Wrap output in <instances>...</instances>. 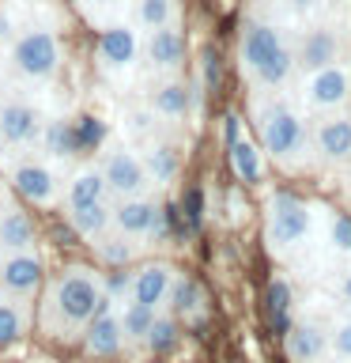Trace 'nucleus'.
Wrapping results in <instances>:
<instances>
[{
  "mask_svg": "<svg viewBox=\"0 0 351 363\" xmlns=\"http://www.w3.org/2000/svg\"><path fill=\"white\" fill-rule=\"evenodd\" d=\"M110 311V295L102 291V280L84 265L64 269L61 277L53 280L50 299H45V325L53 333H64V329H84L91 318Z\"/></svg>",
  "mask_w": 351,
  "mask_h": 363,
  "instance_id": "obj_1",
  "label": "nucleus"
},
{
  "mask_svg": "<svg viewBox=\"0 0 351 363\" xmlns=\"http://www.w3.org/2000/svg\"><path fill=\"white\" fill-rule=\"evenodd\" d=\"M242 68L257 84L280 87L291 76V50L280 38V30L265 27V23H246L242 30Z\"/></svg>",
  "mask_w": 351,
  "mask_h": 363,
  "instance_id": "obj_2",
  "label": "nucleus"
},
{
  "mask_svg": "<svg viewBox=\"0 0 351 363\" xmlns=\"http://www.w3.org/2000/svg\"><path fill=\"white\" fill-rule=\"evenodd\" d=\"M11 68L30 79V84H45V79L57 76V68H61V45L50 30L34 27V30H23L16 45H11Z\"/></svg>",
  "mask_w": 351,
  "mask_h": 363,
  "instance_id": "obj_3",
  "label": "nucleus"
},
{
  "mask_svg": "<svg viewBox=\"0 0 351 363\" xmlns=\"http://www.w3.org/2000/svg\"><path fill=\"white\" fill-rule=\"evenodd\" d=\"M310 231H313L310 208L299 197H291V193H276L268 204V242L276 250H291V246L306 242Z\"/></svg>",
  "mask_w": 351,
  "mask_h": 363,
  "instance_id": "obj_4",
  "label": "nucleus"
},
{
  "mask_svg": "<svg viewBox=\"0 0 351 363\" xmlns=\"http://www.w3.org/2000/svg\"><path fill=\"white\" fill-rule=\"evenodd\" d=\"M260 140H265V152L276 155L280 163H291L302 152V121L283 106V102H272V106L260 110Z\"/></svg>",
  "mask_w": 351,
  "mask_h": 363,
  "instance_id": "obj_5",
  "label": "nucleus"
},
{
  "mask_svg": "<svg viewBox=\"0 0 351 363\" xmlns=\"http://www.w3.org/2000/svg\"><path fill=\"white\" fill-rule=\"evenodd\" d=\"M102 178H106V189L117 201L144 197V189L151 186V178L144 170V159L132 147H113V152H106V159H102Z\"/></svg>",
  "mask_w": 351,
  "mask_h": 363,
  "instance_id": "obj_6",
  "label": "nucleus"
},
{
  "mask_svg": "<svg viewBox=\"0 0 351 363\" xmlns=\"http://www.w3.org/2000/svg\"><path fill=\"white\" fill-rule=\"evenodd\" d=\"M42 136V113L23 99L0 102V144L4 147H23Z\"/></svg>",
  "mask_w": 351,
  "mask_h": 363,
  "instance_id": "obj_7",
  "label": "nucleus"
},
{
  "mask_svg": "<svg viewBox=\"0 0 351 363\" xmlns=\"http://www.w3.org/2000/svg\"><path fill=\"white\" fill-rule=\"evenodd\" d=\"M42 288V261L38 254L23 250V254H8L0 261V291L8 299H27Z\"/></svg>",
  "mask_w": 351,
  "mask_h": 363,
  "instance_id": "obj_8",
  "label": "nucleus"
},
{
  "mask_svg": "<svg viewBox=\"0 0 351 363\" xmlns=\"http://www.w3.org/2000/svg\"><path fill=\"white\" fill-rule=\"evenodd\" d=\"M159 204L151 197H125L110 208V227L125 238H147L155 227Z\"/></svg>",
  "mask_w": 351,
  "mask_h": 363,
  "instance_id": "obj_9",
  "label": "nucleus"
},
{
  "mask_svg": "<svg viewBox=\"0 0 351 363\" xmlns=\"http://www.w3.org/2000/svg\"><path fill=\"white\" fill-rule=\"evenodd\" d=\"M11 186L19 189V197H27L30 204H38V208H50V204L57 201L53 170L45 163H34V159H27V163H19L16 170H11Z\"/></svg>",
  "mask_w": 351,
  "mask_h": 363,
  "instance_id": "obj_10",
  "label": "nucleus"
},
{
  "mask_svg": "<svg viewBox=\"0 0 351 363\" xmlns=\"http://www.w3.org/2000/svg\"><path fill=\"white\" fill-rule=\"evenodd\" d=\"M170 284H174V269L155 261V265H144L140 272H132V291H129V303H140V306H159L166 303L170 295Z\"/></svg>",
  "mask_w": 351,
  "mask_h": 363,
  "instance_id": "obj_11",
  "label": "nucleus"
},
{
  "mask_svg": "<svg viewBox=\"0 0 351 363\" xmlns=\"http://www.w3.org/2000/svg\"><path fill=\"white\" fill-rule=\"evenodd\" d=\"M125 345V333H121V318L106 311V314H98V318H91V322L84 325V352L87 356H95V359H110V356H117Z\"/></svg>",
  "mask_w": 351,
  "mask_h": 363,
  "instance_id": "obj_12",
  "label": "nucleus"
},
{
  "mask_svg": "<svg viewBox=\"0 0 351 363\" xmlns=\"http://www.w3.org/2000/svg\"><path fill=\"white\" fill-rule=\"evenodd\" d=\"M136 50H140V42H136L132 27H110L98 38V65L106 72H125L136 61Z\"/></svg>",
  "mask_w": 351,
  "mask_h": 363,
  "instance_id": "obj_13",
  "label": "nucleus"
},
{
  "mask_svg": "<svg viewBox=\"0 0 351 363\" xmlns=\"http://www.w3.org/2000/svg\"><path fill=\"white\" fill-rule=\"evenodd\" d=\"M147 61L151 68L159 72H174V68L185 61V38H181V30L170 23V27H159V30H147Z\"/></svg>",
  "mask_w": 351,
  "mask_h": 363,
  "instance_id": "obj_14",
  "label": "nucleus"
},
{
  "mask_svg": "<svg viewBox=\"0 0 351 363\" xmlns=\"http://www.w3.org/2000/svg\"><path fill=\"white\" fill-rule=\"evenodd\" d=\"M287 356L294 363H321L328 356V333L313 322H291L287 329Z\"/></svg>",
  "mask_w": 351,
  "mask_h": 363,
  "instance_id": "obj_15",
  "label": "nucleus"
},
{
  "mask_svg": "<svg viewBox=\"0 0 351 363\" xmlns=\"http://www.w3.org/2000/svg\"><path fill=\"white\" fill-rule=\"evenodd\" d=\"M347 91H351L347 72H344L340 65H328V68H317V72H313L306 99H310V106L328 110V106H340V102L347 99Z\"/></svg>",
  "mask_w": 351,
  "mask_h": 363,
  "instance_id": "obj_16",
  "label": "nucleus"
},
{
  "mask_svg": "<svg viewBox=\"0 0 351 363\" xmlns=\"http://www.w3.org/2000/svg\"><path fill=\"white\" fill-rule=\"evenodd\" d=\"M110 189L106 178H102V167H79L72 178H68V193L64 204L68 208H87V204H106Z\"/></svg>",
  "mask_w": 351,
  "mask_h": 363,
  "instance_id": "obj_17",
  "label": "nucleus"
},
{
  "mask_svg": "<svg viewBox=\"0 0 351 363\" xmlns=\"http://www.w3.org/2000/svg\"><path fill=\"white\" fill-rule=\"evenodd\" d=\"M34 242V227L27 220V212L19 208H4L0 212V254H23Z\"/></svg>",
  "mask_w": 351,
  "mask_h": 363,
  "instance_id": "obj_18",
  "label": "nucleus"
},
{
  "mask_svg": "<svg viewBox=\"0 0 351 363\" xmlns=\"http://www.w3.org/2000/svg\"><path fill=\"white\" fill-rule=\"evenodd\" d=\"M336 53H340V42H336V34L333 30H325V27H317L310 30L302 38V50H299V65L302 68H310V72H317V68H328L336 61Z\"/></svg>",
  "mask_w": 351,
  "mask_h": 363,
  "instance_id": "obj_19",
  "label": "nucleus"
},
{
  "mask_svg": "<svg viewBox=\"0 0 351 363\" xmlns=\"http://www.w3.org/2000/svg\"><path fill=\"white\" fill-rule=\"evenodd\" d=\"M317 152H321L328 163H344V159H351V118L325 121L321 133H317Z\"/></svg>",
  "mask_w": 351,
  "mask_h": 363,
  "instance_id": "obj_20",
  "label": "nucleus"
},
{
  "mask_svg": "<svg viewBox=\"0 0 351 363\" xmlns=\"http://www.w3.org/2000/svg\"><path fill=\"white\" fill-rule=\"evenodd\" d=\"M291 306H294V291L287 280H272L268 291H265V311H268V322L280 337H287L291 329Z\"/></svg>",
  "mask_w": 351,
  "mask_h": 363,
  "instance_id": "obj_21",
  "label": "nucleus"
},
{
  "mask_svg": "<svg viewBox=\"0 0 351 363\" xmlns=\"http://www.w3.org/2000/svg\"><path fill=\"white\" fill-rule=\"evenodd\" d=\"M68 223L79 238L95 242L98 235L110 231V204H87V208H68Z\"/></svg>",
  "mask_w": 351,
  "mask_h": 363,
  "instance_id": "obj_22",
  "label": "nucleus"
},
{
  "mask_svg": "<svg viewBox=\"0 0 351 363\" xmlns=\"http://www.w3.org/2000/svg\"><path fill=\"white\" fill-rule=\"evenodd\" d=\"M38 140H42V147L50 155H72V152H79V144H76V121H64V118L45 121Z\"/></svg>",
  "mask_w": 351,
  "mask_h": 363,
  "instance_id": "obj_23",
  "label": "nucleus"
},
{
  "mask_svg": "<svg viewBox=\"0 0 351 363\" xmlns=\"http://www.w3.org/2000/svg\"><path fill=\"white\" fill-rule=\"evenodd\" d=\"M170 311H174L178 318H197L200 314V303H204V295H200V284L197 280H189V277H174V284H170Z\"/></svg>",
  "mask_w": 351,
  "mask_h": 363,
  "instance_id": "obj_24",
  "label": "nucleus"
},
{
  "mask_svg": "<svg viewBox=\"0 0 351 363\" xmlns=\"http://www.w3.org/2000/svg\"><path fill=\"white\" fill-rule=\"evenodd\" d=\"M144 170L155 186H166V182H174V174H178V152L170 144H151L144 155Z\"/></svg>",
  "mask_w": 351,
  "mask_h": 363,
  "instance_id": "obj_25",
  "label": "nucleus"
},
{
  "mask_svg": "<svg viewBox=\"0 0 351 363\" xmlns=\"http://www.w3.org/2000/svg\"><path fill=\"white\" fill-rule=\"evenodd\" d=\"M91 246H95V254H98L102 265H110V269H125V265L132 261V242H129L125 235H117V231L98 235Z\"/></svg>",
  "mask_w": 351,
  "mask_h": 363,
  "instance_id": "obj_26",
  "label": "nucleus"
},
{
  "mask_svg": "<svg viewBox=\"0 0 351 363\" xmlns=\"http://www.w3.org/2000/svg\"><path fill=\"white\" fill-rule=\"evenodd\" d=\"M231 167H234V174L242 178V182H260V147L253 144V140H238V144H231Z\"/></svg>",
  "mask_w": 351,
  "mask_h": 363,
  "instance_id": "obj_27",
  "label": "nucleus"
},
{
  "mask_svg": "<svg viewBox=\"0 0 351 363\" xmlns=\"http://www.w3.org/2000/svg\"><path fill=\"white\" fill-rule=\"evenodd\" d=\"M117 318H121V333H125V340H147V333H151L159 311H151V306H140V303H129Z\"/></svg>",
  "mask_w": 351,
  "mask_h": 363,
  "instance_id": "obj_28",
  "label": "nucleus"
},
{
  "mask_svg": "<svg viewBox=\"0 0 351 363\" xmlns=\"http://www.w3.org/2000/svg\"><path fill=\"white\" fill-rule=\"evenodd\" d=\"M151 110L163 113V118H185L189 91L181 87V84H163V87L155 91V99H151Z\"/></svg>",
  "mask_w": 351,
  "mask_h": 363,
  "instance_id": "obj_29",
  "label": "nucleus"
},
{
  "mask_svg": "<svg viewBox=\"0 0 351 363\" xmlns=\"http://www.w3.org/2000/svg\"><path fill=\"white\" fill-rule=\"evenodd\" d=\"M174 11H178V0H140L136 4V19H140L144 30H159L174 23Z\"/></svg>",
  "mask_w": 351,
  "mask_h": 363,
  "instance_id": "obj_30",
  "label": "nucleus"
},
{
  "mask_svg": "<svg viewBox=\"0 0 351 363\" xmlns=\"http://www.w3.org/2000/svg\"><path fill=\"white\" fill-rule=\"evenodd\" d=\"M27 333V314H23V306L19 303H4L0 299V348H8V345H16V340Z\"/></svg>",
  "mask_w": 351,
  "mask_h": 363,
  "instance_id": "obj_31",
  "label": "nucleus"
},
{
  "mask_svg": "<svg viewBox=\"0 0 351 363\" xmlns=\"http://www.w3.org/2000/svg\"><path fill=\"white\" fill-rule=\"evenodd\" d=\"M144 345L151 348L155 356L174 352V345H178V322H174V318H155V325H151V333H147Z\"/></svg>",
  "mask_w": 351,
  "mask_h": 363,
  "instance_id": "obj_32",
  "label": "nucleus"
},
{
  "mask_svg": "<svg viewBox=\"0 0 351 363\" xmlns=\"http://www.w3.org/2000/svg\"><path fill=\"white\" fill-rule=\"evenodd\" d=\"M328 352H333L336 359H351V314L340 318L333 325V333H328Z\"/></svg>",
  "mask_w": 351,
  "mask_h": 363,
  "instance_id": "obj_33",
  "label": "nucleus"
},
{
  "mask_svg": "<svg viewBox=\"0 0 351 363\" xmlns=\"http://www.w3.org/2000/svg\"><path fill=\"white\" fill-rule=\"evenodd\" d=\"M328 242H333L336 250H351V216H333Z\"/></svg>",
  "mask_w": 351,
  "mask_h": 363,
  "instance_id": "obj_34",
  "label": "nucleus"
},
{
  "mask_svg": "<svg viewBox=\"0 0 351 363\" xmlns=\"http://www.w3.org/2000/svg\"><path fill=\"white\" fill-rule=\"evenodd\" d=\"M102 140V125L95 118H79L76 121V144L79 147H91V144H98Z\"/></svg>",
  "mask_w": 351,
  "mask_h": 363,
  "instance_id": "obj_35",
  "label": "nucleus"
},
{
  "mask_svg": "<svg viewBox=\"0 0 351 363\" xmlns=\"http://www.w3.org/2000/svg\"><path fill=\"white\" fill-rule=\"evenodd\" d=\"M200 68H204V87H219V53L215 50H204V57H200Z\"/></svg>",
  "mask_w": 351,
  "mask_h": 363,
  "instance_id": "obj_36",
  "label": "nucleus"
},
{
  "mask_svg": "<svg viewBox=\"0 0 351 363\" xmlns=\"http://www.w3.org/2000/svg\"><path fill=\"white\" fill-rule=\"evenodd\" d=\"M102 291L110 295V303H113V299H121V295H129V291H132V277H125V272H113V277L102 284Z\"/></svg>",
  "mask_w": 351,
  "mask_h": 363,
  "instance_id": "obj_37",
  "label": "nucleus"
},
{
  "mask_svg": "<svg viewBox=\"0 0 351 363\" xmlns=\"http://www.w3.org/2000/svg\"><path fill=\"white\" fill-rule=\"evenodd\" d=\"M185 216H189V227H200V220H204V197H200V189H189L185 193Z\"/></svg>",
  "mask_w": 351,
  "mask_h": 363,
  "instance_id": "obj_38",
  "label": "nucleus"
},
{
  "mask_svg": "<svg viewBox=\"0 0 351 363\" xmlns=\"http://www.w3.org/2000/svg\"><path fill=\"white\" fill-rule=\"evenodd\" d=\"M223 140H226V147L242 140V121H238L234 113H226V118H223Z\"/></svg>",
  "mask_w": 351,
  "mask_h": 363,
  "instance_id": "obj_39",
  "label": "nucleus"
},
{
  "mask_svg": "<svg viewBox=\"0 0 351 363\" xmlns=\"http://www.w3.org/2000/svg\"><path fill=\"white\" fill-rule=\"evenodd\" d=\"M147 125H151V113H129V129L132 133H147Z\"/></svg>",
  "mask_w": 351,
  "mask_h": 363,
  "instance_id": "obj_40",
  "label": "nucleus"
},
{
  "mask_svg": "<svg viewBox=\"0 0 351 363\" xmlns=\"http://www.w3.org/2000/svg\"><path fill=\"white\" fill-rule=\"evenodd\" d=\"M8 38H11V16L0 8V42H8Z\"/></svg>",
  "mask_w": 351,
  "mask_h": 363,
  "instance_id": "obj_41",
  "label": "nucleus"
},
{
  "mask_svg": "<svg viewBox=\"0 0 351 363\" xmlns=\"http://www.w3.org/2000/svg\"><path fill=\"white\" fill-rule=\"evenodd\" d=\"M287 4H291L294 11H313L317 4H321V0H287Z\"/></svg>",
  "mask_w": 351,
  "mask_h": 363,
  "instance_id": "obj_42",
  "label": "nucleus"
},
{
  "mask_svg": "<svg viewBox=\"0 0 351 363\" xmlns=\"http://www.w3.org/2000/svg\"><path fill=\"white\" fill-rule=\"evenodd\" d=\"M340 295H344V299L351 303V269L344 272V280H340Z\"/></svg>",
  "mask_w": 351,
  "mask_h": 363,
  "instance_id": "obj_43",
  "label": "nucleus"
}]
</instances>
